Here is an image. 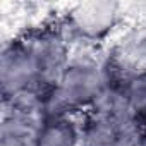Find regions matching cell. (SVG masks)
Returning <instances> with one entry per match:
<instances>
[{
    "mask_svg": "<svg viewBox=\"0 0 146 146\" xmlns=\"http://www.w3.org/2000/svg\"><path fill=\"white\" fill-rule=\"evenodd\" d=\"M105 65L88 55H70L69 65L55 86L45 91V119L74 115L76 112H90L105 90Z\"/></svg>",
    "mask_w": 146,
    "mask_h": 146,
    "instance_id": "cell-1",
    "label": "cell"
},
{
    "mask_svg": "<svg viewBox=\"0 0 146 146\" xmlns=\"http://www.w3.org/2000/svg\"><path fill=\"white\" fill-rule=\"evenodd\" d=\"M119 21V5L112 2H86L79 4L65 17V29L84 40L98 43L115 28Z\"/></svg>",
    "mask_w": 146,
    "mask_h": 146,
    "instance_id": "cell-4",
    "label": "cell"
},
{
    "mask_svg": "<svg viewBox=\"0 0 146 146\" xmlns=\"http://www.w3.org/2000/svg\"><path fill=\"white\" fill-rule=\"evenodd\" d=\"M107 65L119 78L146 70V33L127 40V43H124L115 55L110 57Z\"/></svg>",
    "mask_w": 146,
    "mask_h": 146,
    "instance_id": "cell-6",
    "label": "cell"
},
{
    "mask_svg": "<svg viewBox=\"0 0 146 146\" xmlns=\"http://www.w3.org/2000/svg\"><path fill=\"white\" fill-rule=\"evenodd\" d=\"M0 88L4 103L31 93H45L36 62L23 36L7 41L0 53Z\"/></svg>",
    "mask_w": 146,
    "mask_h": 146,
    "instance_id": "cell-2",
    "label": "cell"
},
{
    "mask_svg": "<svg viewBox=\"0 0 146 146\" xmlns=\"http://www.w3.org/2000/svg\"><path fill=\"white\" fill-rule=\"evenodd\" d=\"M33 146H83L81 124L72 115L45 119L36 131Z\"/></svg>",
    "mask_w": 146,
    "mask_h": 146,
    "instance_id": "cell-5",
    "label": "cell"
},
{
    "mask_svg": "<svg viewBox=\"0 0 146 146\" xmlns=\"http://www.w3.org/2000/svg\"><path fill=\"white\" fill-rule=\"evenodd\" d=\"M119 79L132 115L139 122L146 124V70L127 74Z\"/></svg>",
    "mask_w": 146,
    "mask_h": 146,
    "instance_id": "cell-7",
    "label": "cell"
},
{
    "mask_svg": "<svg viewBox=\"0 0 146 146\" xmlns=\"http://www.w3.org/2000/svg\"><path fill=\"white\" fill-rule=\"evenodd\" d=\"M23 40L36 62L41 86L45 91H48L55 86L70 60L67 35L64 28L45 26L23 35Z\"/></svg>",
    "mask_w": 146,
    "mask_h": 146,
    "instance_id": "cell-3",
    "label": "cell"
},
{
    "mask_svg": "<svg viewBox=\"0 0 146 146\" xmlns=\"http://www.w3.org/2000/svg\"><path fill=\"white\" fill-rule=\"evenodd\" d=\"M139 146H146V129H144V132H143V137H141V143H139Z\"/></svg>",
    "mask_w": 146,
    "mask_h": 146,
    "instance_id": "cell-8",
    "label": "cell"
}]
</instances>
